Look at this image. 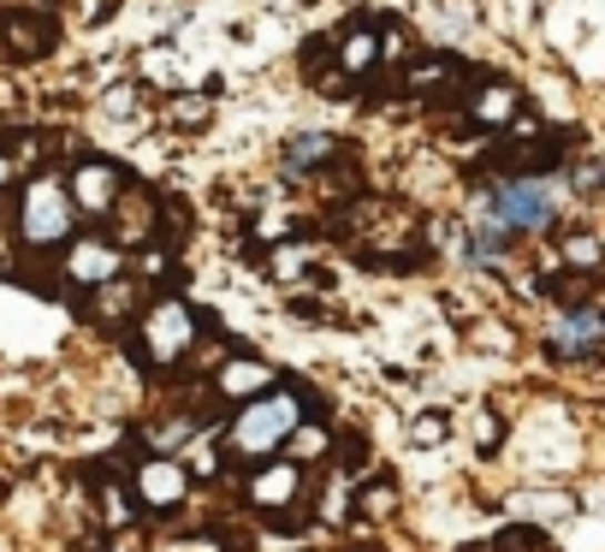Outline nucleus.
Returning a JSON list of instances; mask_svg holds the SVG:
<instances>
[{"label":"nucleus","instance_id":"nucleus-1","mask_svg":"<svg viewBox=\"0 0 605 552\" xmlns=\"http://www.w3.org/2000/svg\"><path fill=\"white\" fill-rule=\"evenodd\" d=\"M475 214H487L498 232H546L552 220H558V179H546V172H511V179H498L487 197L475 202Z\"/></svg>","mask_w":605,"mask_h":552},{"label":"nucleus","instance_id":"nucleus-2","mask_svg":"<svg viewBox=\"0 0 605 552\" xmlns=\"http://www.w3.org/2000/svg\"><path fill=\"white\" fill-rule=\"evenodd\" d=\"M303 422V399L298 392H280V387H268V392H255V399H244V410H238V422H232V458H244V463H262L273 458L285 445V434Z\"/></svg>","mask_w":605,"mask_h":552},{"label":"nucleus","instance_id":"nucleus-3","mask_svg":"<svg viewBox=\"0 0 605 552\" xmlns=\"http://www.w3.org/2000/svg\"><path fill=\"white\" fill-rule=\"evenodd\" d=\"M72 227H78V209H72V197H65V179H60V172H42V179H30L24 209H19L24 244L54 250V244H65V238H72Z\"/></svg>","mask_w":605,"mask_h":552},{"label":"nucleus","instance_id":"nucleus-4","mask_svg":"<svg viewBox=\"0 0 605 552\" xmlns=\"http://www.w3.org/2000/svg\"><path fill=\"white\" fill-rule=\"evenodd\" d=\"M196 333H202V321H196V309L179 303V298H154L143 309V351L149 362H161V369H172V362H184L190 351H196Z\"/></svg>","mask_w":605,"mask_h":552},{"label":"nucleus","instance_id":"nucleus-5","mask_svg":"<svg viewBox=\"0 0 605 552\" xmlns=\"http://www.w3.org/2000/svg\"><path fill=\"white\" fill-rule=\"evenodd\" d=\"M119 191H125V179H119L113 161H78L72 179H65V197H72V209L90 214V220H108L113 202H119Z\"/></svg>","mask_w":605,"mask_h":552},{"label":"nucleus","instance_id":"nucleus-6","mask_svg":"<svg viewBox=\"0 0 605 552\" xmlns=\"http://www.w3.org/2000/svg\"><path fill=\"white\" fill-rule=\"evenodd\" d=\"M0 37H7V48H12L19 60H42V54H54L60 24H54V12L19 7V12H7V19H0Z\"/></svg>","mask_w":605,"mask_h":552},{"label":"nucleus","instance_id":"nucleus-7","mask_svg":"<svg viewBox=\"0 0 605 552\" xmlns=\"http://www.w3.org/2000/svg\"><path fill=\"white\" fill-rule=\"evenodd\" d=\"M119 273H125V255H119L113 238H78L65 250V280H78V285H108Z\"/></svg>","mask_w":605,"mask_h":552},{"label":"nucleus","instance_id":"nucleus-8","mask_svg":"<svg viewBox=\"0 0 605 552\" xmlns=\"http://www.w3.org/2000/svg\"><path fill=\"white\" fill-rule=\"evenodd\" d=\"M184 493H190V475H184V463H179V458H161V452H154L143 470H137V499H143L149 511L179 505Z\"/></svg>","mask_w":605,"mask_h":552},{"label":"nucleus","instance_id":"nucleus-9","mask_svg":"<svg viewBox=\"0 0 605 552\" xmlns=\"http://www.w3.org/2000/svg\"><path fill=\"white\" fill-rule=\"evenodd\" d=\"M298 488H303L298 463H291V458H262V470L250 475V505H262V511H285L291 499H298Z\"/></svg>","mask_w":605,"mask_h":552},{"label":"nucleus","instance_id":"nucleus-10","mask_svg":"<svg viewBox=\"0 0 605 552\" xmlns=\"http://www.w3.org/2000/svg\"><path fill=\"white\" fill-rule=\"evenodd\" d=\"M273 387V369L268 362H255V357H226L220 362V374H214V392L226 404H244V399H255V392H268Z\"/></svg>","mask_w":605,"mask_h":552},{"label":"nucleus","instance_id":"nucleus-11","mask_svg":"<svg viewBox=\"0 0 605 552\" xmlns=\"http://www.w3.org/2000/svg\"><path fill=\"white\" fill-rule=\"evenodd\" d=\"M552 344H558V357H594L599 351V309L594 303H576L569 315H558V327H552Z\"/></svg>","mask_w":605,"mask_h":552},{"label":"nucleus","instance_id":"nucleus-12","mask_svg":"<svg viewBox=\"0 0 605 552\" xmlns=\"http://www.w3.org/2000/svg\"><path fill=\"white\" fill-rule=\"evenodd\" d=\"M516 108H523L516 83H481V96L470 101V119H475V126H511Z\"/></svg>","mask_w":605,"mask_h":552},{"label":"nucleus","instance_id":"nucleus-13","mask_svg":"<svg viewBox=\"0 0 605 552\" xmlns=\"http://www.w3.org/2000/svg\"><path fill=\"white\" fill-rule=\"evenodd\" d=\"M339 154V143L333 137H321V131H309V137H291L285 143V172H315V167H326Z\"/></svg>","mask_w":605,"mask_h":552},{"label":"nucleus","instance_id":"nucleus-14","mask_svg":"<svg viewBox=\"0 0 605 552\" xmlns=\"http://www.w3.org/2000/svg\"><path fill=\"white\" fill-rule=\"evenodd\" d=\"M374 66H380V37H374V30H351L344 48H339V72L344 78H369Z\"/></svg>","mask_w":605,"mask_h":552},{"label":"nucleus","instance_id":"nucleus-15","mask_svg":"<svg viewBox=\"0 0 605 552\" xmlns=\"http://www.w3.org/2000/svg\"><path fill=\"white\" fill-rule=\"evenodd\" d=\"M326 445H333V440H326V428H309V422H298V428L285 434V445H280V452H291V463H303V458H326Z\"/></svg>","mask_w":605,"mask_h":552},{"label":"nucleus","instance_id":"nucleus-16","mask_svg":"<svg viewBox=\"0 0 605 552\" xmlns=\"http://www.w3.org/2000/svg\"><path fill=\"white\" fill-rule=\"evenodd\" d=\"M564 262L582 268V273H594V268H599V244H594V238H569V244H564Z\"/></svg>","mask_w":605,"mask_h":552},{"label":"nucleus","instance_id":"nucleus-17","mask_svg":"<svg viewBox=\"0 0 605 552\" xmlns=\"http://www.w3.org/2000/svg\"><path fill=\"white\" fill-rule=\"evenodd\" d=\"M440 78H452V60H422V66H410V83H416V90H427V83H440Z\"/></svg>","mask_w":605,"mask_h":552},{"label":"nucleus","instance_id":"nucleus-18","mask_svg":"<svg viewBox=\"0 0 605 552\" xmlns=\"http://www.w3.org/2000/svg\"><path fill=\"white\" fill-rule=\"evenodd\" d=\"M273 273H280V280H298V273H303V250H280V262H273Z\"/></svg>","mask_w":605,"mask_h":552},{"label":"nucleus","instance_id":"nucleus-19","mask_svg":"<svg viewBox=\"0 0 605 552\" xmlns=\"http://www.w3.org/2000/svg\"><path fill=\"white\" fill-rule=\"evenodd\" d=\"M172 119H184V126H202V119H209V108H202V101H179V108H172Z\"/></svg>","mask_w":605,"mask_h":552},{"label":"nucleus","instance_id":"nucleus-20","mask_svg":"<svg viewBox=\"0 0 605 552\" xmlns=\"http://www.w3.org/2000/svg\"><path fill=\"white\" fill-rule=\"evenodd\" d=\"M576 191H599V167H594V161L576 167Z\"/></svg>","mask_w":605,"mask_h":552},{"label":"nucleus","instance_id":"nucleus-21","mask_svg":"<svg viewBox=\"0 0 605 552\" xmlns=\"http://www.w3.org/2000/svg\"><path fill=\"white\" fill-rule=\"evenodd\" d=\"M143 273L154 280V273H167V250H143Z\"/></svg>","mask_w":605,"mask_h":552},{"label":"nucleus","instance_id":"nucleus-22","mask_svg":"<svg viewBox=\"0 0 605 552\" xmlns=\"http://www.w3.org/2000/svg\"><path fill=\"white\" fill-rule=\"evenodd\" d=\"M416 434H422V440H440V434H445V422H440V416H422V422H416Z\"/></svg>","mask_w":605,"mask_h":552},{"label":"nucleus","instance_id":"nucleus-23","mask_svg":"<svg viewBox=\"0 0 605 552\" xmlns=\"http://www.w3.org/2000/svg\"><path fill=\"white\" fill-rule=\"evenodd\" d=\"M220 546H226V552H250V534H226Z\"/></svg>","mask_w":605,"mask_h":552},{"label":"nucleus","instance_id":"nucleus-24","mask_svg":"<svg viewBox=\"0 0 605 552\" xmlns=\"http://www.w3.org/2000/svg\"><path fill=\"white\" fill-rule=\"evenodd\" d=\"M12 179V154H0V184H7Z\"/></svg>","mask_w":605,"mask_h":552}]
</instances>
